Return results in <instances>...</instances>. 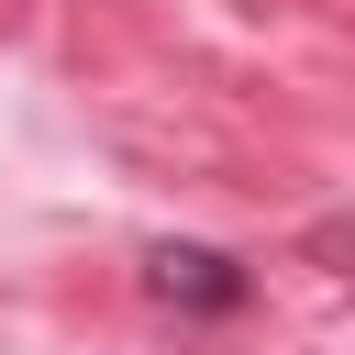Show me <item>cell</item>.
<instances>
[{
	"label": "cell",
	"mask_w": 355,
	"mask_h": 355,
	"mask_svg": "<svg viewBox=\"0 0 355 355\" xmlns=\"http://www.w3.org/2000/svg\"><path fill=\"white\" fill-rule=\"evenodd\" d=\"M144 288H155L166 311H211V322L244 311V266H233L222 244H155V255H144Z\"/></svg>",
	"instance_id": "6da1fadb"
}]
</instances>
